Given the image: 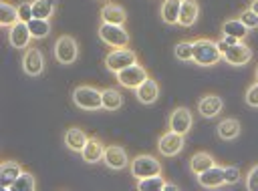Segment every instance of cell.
I'll return each instance as SVG.
<instances>
[{
	"label": "cell",
	"instance_id": "17",
	"mask_svg": "<svg viewBox=\"0 0 258 191\" xmlns=\"http://www.w3.org/2000/svg\"><path fill=\"white\" fill-rule=\"evenodd\" d=\"M198 179V185L204 187V189H218L224 185V167H210L206 171H202L200 175H196Z\"/></svg>",
	"mask_w": 258,
	"mask_h": 191
},
{
	"label": "cell",
	"instance_id": "37",
	"mask_svg": "<svg viewBox=\"0 0 258 191\" xmlns=\"http://www.w3.org/2000/svg\"><path fill=\"white\" fill-rule=\"evenodd\" d=\"M246 189L248 191H258V165H254L246 173Z\"/></svg>",
	"mask_w": 258,
	"mask_h": 191
},
{
	"label": "cell",
	"instance_id": "26",
	"mask_svg": "<svg viewBox=\"0 0 258 191\" xmlns=\"http://www.w3.org/2000/svg\"><path fill=\"white\" fill-rule=\"evenodd\" d=\"M123 107V94L113 88V86H107L103 88V111H109V113H115Z\"/></svg>",
	"mask_w": 258,
	"mask_h": 191
},
{
	"label": "cell",
	"instance_id": "2",
	"mask_svg": "<svg viewBox=\"0 0 258 191\" xmlns=\"http://www.w3.org/2000/svg\"><path fill=\"white\" fill-rule=\"evenodd\" d=\"M222 60V52L218 42L212 38H196L194 40V62L198 66H214Z\"/></svg>",
	"mask_w": 258,
	"mask_h": 191
},
{
	"label": "cell",
	"instance_id": "6",
	"mask_svg": "<svg viewBox=\"0 0 258 191\" xmlns=\"http://www.w3.org/2000/svg\"><path fill=\"white\" fill-rule=\"evenodd\" d=\"M137 62V52L135 50H131V48H113L107 56H105V66H107V70L109 72H113V74H117L119 70H123V68H127V66H131V64H135Z\"/></svg>",
	"mask_w": 258,
	"mask_h": 191
},
{
	"label": "cell",
	"instance_id": "34",
	"mask_svg": "<svg viewBox=\"0 0 258 191\" xmlns=\"http://www.w3.org/2000/svg\"><path fill=\"white\" fill-rule=\"evenodd\" d=\"M238 18H240V20H242V24H244V26H248L250 30H252V28H258V14H254L250 8H244V10H242V14H240Z\"/></svg>",
	"mask_w": 258,
	"mask_h": 191
},
{
	"label": "cell",
	"instance_id": "24",
	"mask_svg": "<svg viewBox=\"0 0 258 191\" xmlns=\"http://www.w3.org/2000/svg\"><path fill=\"white\" fill-rule=\"evenodd\" d=\"M179 8H181V0H163L161 4V20L167 24V26H173L177 24V18H179Z\"/></svg>",
	"mask_w": 258,
	"mask_h": 191
},
{
	"label": "cell",
	"instance_id": "28",
	"mask_svg": "<svg viewBox=\"0 0 258 191\" xmlns=\"http://www.w3.org/2000/svg\"><path fill=\"white\" fill-rule=\"evenodd\" d=\"M248 32H250V28L244 26L240 18H232V20H226V22L222 24V34L234 36V38H238V40H244V38L248 36Z\"/></svg>",
	"mask_w": 258,
	"mask_h": 191
},
{
	"label": "cell",
	"instance_id": "19",
	"mask_svg": "<svg viewBox=\"0 0 258 191\" xmlns=\"http://www.w3.org/2000/svg\"><path fill=\"white\" fill-rule=\"evenodd\" d=\"M103 153H105V145H103V141L97 139V137H89L87 145H85L83 151H81V157H83L85 163L93 165V163L103 161Z\"/></svg>",
	"mask_w": 258,
	"mask_h": 191
},
{
	"label": "cell",
	"instance_id": "9",
	"mask_svg": "<svg viewBox=\"0 0 258 191\" xmlns=\"http://www.w3.org/2000/svg\"><path fill=\"white\" fill-rule=\"evenodd\" d=\"M167 127H169V131H175V133H179V135L185 137L191 131V127H194V115H191V111L187 107L173 109L171 115H169V119H167Z\"/></svg>",
	"mask_w": 258,
	"mask_h": 191
},
{
	"label": "cell",
	"instance_id": "10",
	"mask_svg": "<svg viewBox=\"0 0 258 191\" xmlns=\"http://www.w3.org/2000/svg\"><path fill=\"white\" fill-rule=\"evenodd\" d=\"M222 60H226L232 66H244V64H248L252 60V48L244 40H240L238 44L226 46L222 50Z\"/></svg>",
	"mask_w": 258,
	"mask_h": 191
},
{
	"label": "cell",
	"instance_id": "27",
	"mask_svg": "<svg viewBox=\"0 0 258 191\" xmlns=\"http://www.w3.org/2000/svg\"><path fill=\"white\" fill-rule=\"evenodd\" d=\"M16 22H20V18H18V6H12L10 2L2 0L0 2V26L2 28H10Z\"/></svg>",
	"mask_w": 258,
	"mask_h": 191
},
{
	"label": "cell",
	"instance_id": "39",
	"mask_svg": "<svg viewBox=\"0 0 258 191\" xmlns=\"http://www.w3.org/2000/svg\"><path fill=\"white\" fill-rule=\"evenodd\" d=\"M248 8H250V10H252V12H254V14H258V0H252V2H250V6H248Z\"/></svg>",
	"mask_w": 258,
	"mask_h": 191
},
{
	"label": "cell",
	"instance_id": "11",
	"mask_svg": "<svg viewBox=\"0 0 258 191\" xmlns=\"http://www.w3.org/2000/svg\"><path fill=\"white\" fill-rule=\"evenodd\" d=\"M183 147H185V137L175 131H167L157 139V151L165 157H173V155L181 153Z\"/></svg>",
	"mask_w": 258,
	"mask_h": 191
},
{
	"label": "cell",
	"instance_id": "13",
	"mask_svg": "<svg viewBox=\"0 0 258 191\" xmlns=\"http://www.w3.org/2000/svg\"><path fill=\"white\" fill-rule=\"evenodd\" d=\"M30 40H32V34H30V28L26 22H16L14 26L8 28V44L16 50H26L30 46Z\"/></svg>",
	"mask_w": 258,
	"mask_h": 191
},
{
	"label": "cell",
	"instance_id": "18",
	"mask_svg": "<svg viewBox=\"0 0 258 191\" xmlns=\"http://www.w3.org/2000/svg\"><path fill=\"white\" fill-rule=\"evenodd\" d=\"M198 16H200V4H198V0H181L177 24L183 26V28H189V26H194L198 22Z\"/></svg>",
	"mask_w": 258,
	"mask_h": 191
},
{
	"label": "cell",
	"instance_id": "5",
	"mask_svg": "<svg viewBox=\"0 0 258 191\" xmlns=\"http://www.w3.org/2000/svg\"><path fill=\"white\" fill-rule=\"evenodd\" d=\"M129 171H131V177H135V179H143V177H149V175H159L161 173V161L153 155H137L129 163Z\"/></svg>",
	"mask_w": 258,
	"mask_h": 191
},
{
	"label": "cell",
	"instance_id": "15",
	"mask_svg": "<svg viewBox=\"0 0 258 191\" xmlns=\"http://www.w3.org/2000/svg\"><path fill=\"white\" fill-rule=\"evenodd\" d=\"M135 97L141 105H153L159 99V84L155 78L147 76L137 88H135Z\"/></svg>",
	"mask_w": 258,
	"mask_h": 191
},
{
	"label": "cell",
	"instance_id": "1",
	"mask_svg": "<svg viewBox=\"0 0 258 191\" xmlns=\"http://www.w3.org/2000/svg\"><path fill=\"white\" fill-rule=\"evenodd\" d=\"M73 103L77 109L81 111H89L95 113L99 109H103V90L91 86V84H79L73 88Z\"/></svg>",
	"mask_w": 258,
	"mask_h": 191
},
{
	"label": "cell",
	"instance_id": "36",
	"mask_svg": "<svg viewBox=\"0 0 258 191\" xmlns=\"http://www.w3.org/2000/svg\"><path fill=\"white\" fill-rule=\"evenodd\" d=\"M244 101H246V105H248V107L258 109V80H256L254 84H250V86H248Z\"/></svg>",
	"mask_w": 258,
	"mask_h": 191
},
{
	"label": "cell",
	"instance_id": "16",
	"mask_svg": "<svg viewBox=\"0 0 258 191\" xmlns=\"http://www.w3.org/2000/svg\"><path fill=\"white\" fill-rule=\"evenodd\" d=\"M224 109V101L218 97V94H204L200 101H198V113L204 117V119H214L222 113Z\"/></svg>",
	"mask_w": 258,
	"mask_h": 191
},
{
	"label": "cell",
	"instance_id": "21",
	"mask_svg": "<svg viewBox=\"0 0 258 191\" xmlns=\"http://www.w3.org/2000/svg\"><path fill=\"white\" fill-rule=\"evenodd\" d=\"M87 141H89V137L81 127H69L64 131V145L73 153H81L83 147L87 145Z\"/></svg>",
	"mask_w": 258,
	"mask_h": 191
},
{
	"label": "cell",
	"instance_id": "8",
	"mask_svg": "<svg viewBox=\"0 0 258 191\" xmlns=\"http://www.w3.org/2000/svg\"><path fill=\"white\" fill-rule=\"evenodd\" d=\"M115 76H117V82H119L121 86L135 90L149 74H147L145 66H141L139 62H135V64H131V66H127V68H123V70H119Z\"/></svg>",
	"mask_w": 258,
	"mask_h": 191
},
{
	"label": "cell",
	"instance_id": "7",
	"mask_svg": "<svg viewBox=\"0 0 258 191\" xmlns=\"http://www.w3.org/2000/svg\"><path fill=\"white\" fill-rule=\"evenodd\" d=\"M22 70L26 76H40L44 72V54L36 46H28L22 54Z\"/></svg>",
	"mask_w": 258,
	"mask_h": 191
},
{
	"label": "cell",
	"instance_id": "38",
	"mask_svg": "<svg viewBox=\"0 0 258 191\" xmlns=\"http://www.w3.org/2000/svg\"><path fill=\"white\" fill-rule=\"evenodd\" d=\"M161 191H179V187H177V185H175V183H165V185H163V189H161Z\"/></svg>",
	"mask_w": 258,
	"mask_h": 191
},
{
	"label": "cell",
	"instance_id": "35",
	"mask_svg": "<svg viewBox=\"0 0 258 191\" xmlns=\"http://www.w3.org/2000/svg\"><path fill=\"white\" fill-rule=\"evenodd\" d=\"M18 18L22 22H30L34 16H32V0H24L18 4Z\"/></svg>",
	"mask_w": 258,
	"mask_h": 191
},
{
	"label": "cell",
	"instance_id": "31",
	"mask_svg": "<svg viewBox=\"0 0 258 191\" xmlns=\"http://www.w3.org/2000/svg\"><path fill=\"white\" fill-rule=\"evenodd\" d=\"M12 189H14V191H34V189H36V179H34V175L28 173V171H22V173L14 179Z\"/></svg>",
	"mask_w": 258,
	"mask_h": 191
},
{
	"label": "cell",
	"instance_id": "4",
	"mask_svg": "<svg viewBox=\"0 0 258 191\" xmlns=\"http://www.w3.org/2000/svg\"><path fill=\"white\" fill-rule=\"evenodd\" d=\"M52 54H54V60L69 66L73 64L77 58H79V44L73 36L69 34H62L54 40V46H52Z\"/></svg>",
	"mask_w": 258,
	"mask_h": 191
},
{
	"label": "cell",
	"instance_id": "20",
	"mask_svg": "<svg viewBox=\"0 0 258 191\" xmlns=\"http://www.w3.org/2000/svg\"><path fill=\"white\" fill-rule=\"evenodd\" d=\"M240 131H242V127H240V121L236 117H226L216 127V133H218V137L222 141H234V139H238L240 137Z\"/></svg>",
	"mask_w": 258,
	"mask_h": 191
},
{
	"label": "cell",
	"instance_id": "30",
	"mask_svg": "<svg viewBox=\"0 0 258 191\" xmlns=\"http://www.w3.org/2000/svg\"><path fill=\"white\" fill-rule=\"evenodd\" d=\"M165 185V179L163 175H149V177H143V179H137V189L139 191H161Z\"/></svg>",
	"mask_w": 258,
	"mask_h": 191
},
{
	"label": "cell",
	"instance_id": "12",
	"mask_svg": "<svg viewBox=\"0 0 258 191\" xmlns=\"http://www.w3.org/2000/svg\"><path fill=\"white\" fill-rule=\"evenodd\" d=\"M103 163L111 171H123L129 165V155L121 145H107L103 153Z\"/></svg>",
	"mask_w": 258,
	"mask_h": 191
},
{
	"label": "cell",
	"instance_id": "22",
	"mask_svg": "<svg viewBox=\"0 0 258 191\" xmlns=\"http://www.w3.org/2000/svg\"><path fill=\"white\" fill-rule=\"evenodd\" d=\"M22 171H24V169L20 167L18 161H4V163L0 165V185H2V189H4V191H10L14 179H16Z\"/></svg>",
	"mask_w": 258,
	"mask_h": 191
},
{
	"label": "cell",
	"instance_id": "3",
	"mask_svg": "<svg viewBox=\"0 0 258 191\" xmlns=\"http://www.w3.org/2000/svg\"><path fill=\"white\" fill-rule=\"evenodd\" d=\"M99 38L107 44V46H113V48H125L129 46V32L125 30V26H117V24H107V22H101L99 24V30H97Z\"/></svg>",
	"mask_w": 258,
	"mask_h": 191
},
{
	"label": "cell",
	"instance_id": "14",
	"mask_svg": "<svg viewBox=\"0 0 258 191\" xmlns=\"http://www.w3.org/2000/svg\"><path fill=\"white\" fill-rule=\"evenodd\" d=\"M101 22L125 26V22H127V12H125V8H123L121 4L105 2L103 8H101Z\"/></svg>",
	"mask_w": 258,
	"mask_h": 191
},
{
	"label": "cell",
	"instance_id": "25",
	"mask_svg": "<svg viewBox=\"0 0 258 191\" xmlns=\"http://www.w3.org/2000/svg\"><path fill=\"white\" fill-rule=\"evenodd\" d=\"M56 6H58V0H32V16L50 20V16H54L56 12Z\"/></svg>",
	"mask_w": 258,
	"mask_h": 191
},
{
	"label": "cell",
	"instance_id": "23",
	"mask_svg": "<svg viewBox=\"0 0 258 191\" xmlns=\"http://www.w3.org/2000/svg\"><path fill=\"white\" fill-rule=\"evenodd\" d=\"M214 165H216V161L208 151H198V153H194L189 157V169H191L194 175H200L202 171H206V169H210Z\"/></svg>",
	"mask_w": 258,
	"mask_h": 191
},
{
	"label": "cell",
	"instance_id": "32",
	"mask_svg": "<svg viewBox=\"0 0 258 191\" xmlns=\"http://www.w3.org/2000/svg\"><path fill=\"white\" fill-rule=\"evenodd\" d=\"M173 56L177 60H183V62H191L194 60V42L189 40H181L175 44L173 48Z\"/></svg>",
	"mask_w": 258,
	"mask_h": 191
},
{
	"label": "cell",
	"instance_id": "33",
	"mask_svg": "<svg viewBox=\"0 0 258 191\" xmlns=\"http://www.w3.org/2000/svg\"><path fill=\"white\" fill-rule=\"evenodd\" d=\"M240 179H242V173L238 167H234V165L224 167V185H236V183H240Z\"/></svg>",
	"mask_w": 258,
	"mask_h": 191
},
{
	"label": "cell",
	"instance_id": "40",
	"mask_svg": "<svg viewBox=\"0 0 258 191\" xmlns=\"http://www.w3.org/2000/svg\"><path fill=\"white\" fill-rule=\"evenodd\" d=\"M256 80H258V68H256Z\"/></svg>",
	"mask_w": 258,
	"mask_h": 191
},
{
	"label": "cell",
	"instance_id": "29",
	"mask_svg": "<svg viewBox=\"0 0 258 191\" xmlns=\"http://www.w3.org/2000/svg\"><path fill=\"white\" fill-rule=\"evenodd\" d=\"M30 28V34L34 40H42L50 34V20H42V18H32L30 22H26Z\"/></svg>",
	"mask_w": 258,
	"mask_h": 191
}]
</instances>
